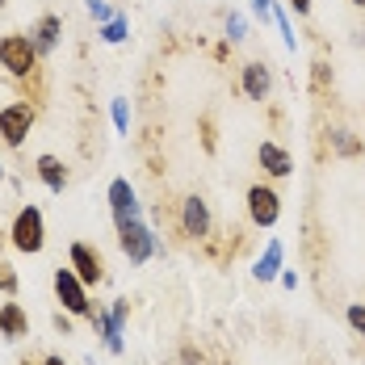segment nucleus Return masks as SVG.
I'll use <instances>...</instances> for the list:
<instances>
[{
    "instance_id": "obj_17",
    "label": "nucleus",
    "mask_w": 365,
    "mask_h": 365,
    "mask_svg": "<svg viewBox=\"0 0 365 365\" xmlns=\"http://www.w3.org/2000/svg\"><path fill=\"white\" fill-rule=\"evenodd\" d=\"M260 282H273V277H282V240H269V248H264V256L256 260L252 269Z\"/></svg>"
},
{
    "instance_id": "obj_27",
    "label": "nucleus",
    "mask_w": 365,
    "mask_h": 365,
    "mask_svg": "<svg viewBox=\"0 0 365 365\" xmlns=\"http://www.w3.org/2000/svg\"><path fill=\"white\" fill-rule=\"evenodd\" d=\"M252 9H256V17H273L269 9H273V0H252Z\"/></svg>"
},
{
    "instance_id": "obj_6",
    "label": "nucleus",
    "mask_w": 365,
    "mask_h": 365,
    "mask_svg": "<svg viewBox=\"0 0 365 365\" xmlns=\"http://www.w3.org/2000/svg\"><path fill=\"white\" fill-rule=\"evenodd\" d=\"M248 219H252V227H260V231H269L273 222L282 219V193H277L273 185H252V189H248Z\"/></svg>"
},
{
    "instance_id": "obj_16",
    "label": "nucleus",
    "mask_w": 365,
    "mask_h": 365,
    "mask_svg": "<svg viewBox=\"0 0 365 365\" xmlns=\"http://www.w3.org/2000/svg\"><path fill=\"white\" fill-rule=\"evenodd\" d=\"M328 143H331V151L340 155V160H357L365 151V143L353 135V130H344V126H336V130H328Z\"/></svg>"
},
{
    "instance_id": "obj_25",
    "label": "nucleus",
    "mask_w": 365,
    "mask_h": 365,
    "mask_svg": "<svg viewBox=\"0 0 365 365\" xmlns=\"http://www.w3.org/2000/svg\"><path fill=\"white\" fill-rule=\"evenodd\" d=\"M181 365H202V353H197L193 344H185L181 349Z\"/></svg>"
},
{
    "instance_id": "obj_2",
    "label": "nucleus",
    "mask_w": 365,
    "mask_h": 365,
    "mask_svg": "<svg viewBox=\"0 0 365 365\" xmlns=\"http://www.w3.org/2000/svg\"><path fill=\"white\" fill-rule=\"evenodd\" d=\"M9 244L26 256L42 252V244H46V219H42L38 206H21V210H17V219L9 227Z\"/></svg>"
},
{
    "instance_id": "obj_26",
    "label": "nucleus",
    "mask_w": 365,
    "mask_h": 365,
    "mask_svg": "<svg viewBox=\"0 0 365 365\" xmlns=\"http://www.w3.org/2000/svg\"><path fill=\"white\" fill-rule=\"evenodd\" d=\"M290 4V13H298V17H311V0H286Z\"/></svg>"
},
{
    "instance_id": "obj_1",
    "label": "nucleus",
    "mask_w": 365,
    "mask_h": 365,
    "mask_svg": "<svg viewBox=\"0 0 365 365\" xmlns=\"http://www.w3.org/2000/svg\"><path fill=\"white\" fill-rule=\"evenodd\" d=\"M113 227H118V244H122V252H126L130 264H147L151 256L160 252V240L143 222V215L139 219H122V222H113Z\"/></svg>"
},
{
    "instance_id": "obj_20",
    "label": "nucleus",
    "mask_w": 365,
    "mask_h": 365,
    "mask_svg": "<svg viewBox=\"0 0 365 365\" xmlns=\"http://www.w3.org/2000/svg\"><path fill=\"white\" fill-rule=\"evenodd\" d=\"M344 319H349V328H353V331H357V336L365 340V307H361V302H349Z\"/></svg>"
},
{
    "instance_id": "obj_14",
    "label": "nucleus",
    "mask_w": 365,
    "mask_h": 365,
    "mask_svg": "<svg viewBox=\"0 0 365 365\" xmlns=\"http://www.w3.org/2000/svg\"><path fill=\"white\" fill-rule=\"evenodd\" d=\"M0 336H4V340L30 336V315H26L21 302H4V307H0Z\"/></svg>"
},
{
    "instance_id": "obj_8",
    "label": "nucleus",
    "mask_w": 365,
    "mask_h": 365,
    "mask_svg": "<svg viewBox=\"0 0 365 365\" xmlns=\"http://www.w3.org/2000/svg\"><path fill=\"white\" fill-rule=\"evenodd\" d=\"M88 319H93V328H97V336L106 340V349H110V353H122V328H126V302L118 298V302H113V311H97V307H93V315H88Z\"/></svg>"
},
{
    "instance_id": "obj_28",
    "label": "nucleus",
    "mask_w": 365,
    "mask_h": 365,
    "mask_svg": "<svg viewBox=\"0 0 365 365\" xmlns=\"http://www.w3.org/2000/svg\"><path fill=\"white\" fill-rule=\"evenodd\" d=\"M55 328H59V331H63V336H68V331H72V319H68V315L59 311V315H55Z\"/></svg>"
},
{
    "instance_id": "obj_12",
    "label": "nucleus",
    "mask_w": 365,
    "mask_h": 365,
    "mask_svg": "<svg viewBox=\"0 0 365 365\" xmlns=\"http://www.w3.org/2000/svg\"><path fill=\"white\" fill-rule=\"evenodd\" d=\"M240 88H244V97L248 101H269V88H273V72H269V63H244V72H240Z\"/></svg>"
},
{
    "instance_id": "obj_4",
    "label": "nucleus",
    "mask_w": 365,
    "mask_h": 365,
    "mask_svg": "<svg viewBox=\"0 0 365 365\" xmlns=\"http://www.w3.org/2000/svg\"><path fill=\"white\" fill-rule=\"evenodd\" d=\"M51 282H55V298L63 302V311H68V315H93V302H88V286H84V282L76 277L72 264H68V269L59 264Z\"/></svg>"
},
{
    "instance_id": "obj_24",
    "label": "nucleus",
    "mask_w": 365,
    "mask_h": 365,
    "mask_svg": "<svg viewBox=\"0 0 365 365\" xmlns=\"http://www.w3.org/2000/svg\"><path fill=\"white\" fill-rule=\"evenodd\" d=\"M311 76H315V88H328V63H311Z\"/></svg>"
},
{
    "instance_id": "obj_29",
    "label": "nucleus",
    "mask_w": 365,
    "mask_h": 365,
    "mask_svg": "<svg viewBox=\"0 0 365 365\" xmlns=\"http://www.w3.org/2000/svg\"><path fill=\"white\" fill-rule=\"evenodd\" d=\"M282 286H286V290H298V277H294L290 269H282Z\"/></svg>"
},
{
    "instance_id": "obj_22",
    "label": "nucleus",
    "mask_w": 365,
    "mask_h": 365,
    "mask_svg": "<svg viewBox=\"0 0 365 365\" xmlns=\"http://www.w3.org/2000/svg\"><path fill=\"white\" fill-rule=\"evenodd\" d=\"M0 294H17V273H13V264L9 260H0Z\"/></svg>"
},
{
    "instance_id": "obj_31",
    "label": "nucleus",
    "mask_w": 365,
    "mask_h": 365,
    "mask_svg": "<svg viewBox=\"0 0 365 365\" xmlns=\"http://www.w3.org/2000/svg\"><path fill=\"white\" fill-rule=\"evenodd\" d=\"M353 4H357V9H365V0H353Z\"/></svg>"
},
{
    "instance_id": "obj_18",
    "label": "nucleus",
    "mask_w": 365,
    "mask_h": 365,
    "mask_svg": "<svg viewBox=\"0 0 365 365\" xmlns=\"http://www.w3.org/2000/svg\"><path fill=\"white\" fill-rule=\"evenodd\" d=\"M97 34H101V42H110V46L126 42V34H130V21H126V13H118L113 21H106V26H101Z\"/></svg>"
},
{
    "instance_id": "obj_5",
    "label": "nucleus",
    "mask_w": 365,
    "mask_h": 365,
    "mask_svg": "<svg viewBox=\"0 0 365 365\" xmlns=\"http://www.w3.org/2000/svg\"><path fill=\"white\" fill-rule=\"evenodd\" d=\"M34 122H38V110L30 101H9V106L0 110V139L9 147H21L26 135L34 130Z\"/></svg>"
},
{
    "instance_id": "obj_32",
    "label": "nucleus",
    "mask_w": 365,
    "mask_h": 365,
    "mask_svg": "<svg viewBox=\"0 0 365 365\" xmlns=\"http://www.w3.org/2000/svg\"><path fill=\"white\" fill-rule=\"evenodd\" d=\"M0 177H4V164H0Z\"/></svg>"
},
{
    "instance_id": "obj_11",
    "label": "nucleus",
    "mask_w": 365,
    "mask_h": 365,
    "mask_svg": "<svg viewBox=\"0 0 365 365\" xmlns=\"http://www.w3.org/2000/svg\"><path fill=\"white\" fill-rule=\"evenodd\" d=\"M256 160H260V168H264L273 181H286L294 173V155L282 143H273V139H264V143L256 147Z\"/></svg>"
},
{
    "instance_id": "obj_23",
    "label": "nucleus",
    "mask_w": 365,
    "mask_h": 365,
    "mask_svg": "<svg viewBox=\"0 0 365 365\" xmlns=\"http://www.w3.org/2000/svg\"><path fill=\"white\" fill-rule=\"evenodd\" d=\"M244 34H248V21H244L240 13H231V17H227V38H231V42H240Z\"/></svg>"
},
{
    "instance_id": "obj_33",
    "label": "nucleus",
    "mask_w": 365,
    "mask_h": 365,
    "mask_svg": "<svg viewBox=\"0 0 365 365\" xmlns=\"http://www.w3.org/2000/svg\"><path fill=\"white\" fill-rule=\"evenodd\" d=\"M4 4H9V0H0V9H4Z\"/></svg>"
},
{
    "instance_id": "obj_13",
    "label": "nucleus",
    "mask_w": 365,
    "mask_h": 365,
    "mask_svg": "<svg viewBox=\"0 0 365 365\" xmlns=\"http://www.w3.org/2000/svg\"><path fill=\"white\" fill-rule=\"evenodd\" d=\"M59 34H63V21H59L55 13H42L34 21V30H30V38H34V46H38V59H42V55H55Z\"/></svg>"
},
{
    "instance_id": "obj_9",
    "label": "nucleus",
    "mask_w": 365,
    "mask_h": 365,
    "mask_svg": "<svg viewBox=\"0 0 365 365\" xmlns=\"http://www.w3.org/2000/svg\"><path fill=\"white\" fill-rule=\"evenodd\" d=\"M110 210H113V222H122V219H139L143 210H139V193H135V185L126 181V177H113L110 181Z\"/></svg>"
},
{
    "instance_id": "obj_10",
    "label": "nucleus",
    "mask_w": 365,
    "mask_h": 365,
    "mask_svg": "<svg viewBox=\"0 0 365 365\" xmlns=\"http://www.w3.org/2000/svg\"><path fill=\"white\" fill-rule=\"evenodd\" d=\"M68 264L76 269V277H80L84 286H97V282L106 277L101 252H97V248H88V244H72V252H68Z\"/></svg>"
},
{
    "instance_id": "obj_3",
    "label": "nucleus",
    "mask_w": 365,
    "mask_h": 365,
    "mask_svg": "<svg viewBox=\"0 0 365 365\" xmlns=\"http://www.w3.org/2000/svg\"><path fill=\"white\" fill-rule=\"evenodd\" d=\"M0 68L9 76H17V80H26V76L38 68V46L30 34H4L0 38Z\"/></svg>"
},
{
    "instance_id": "obj_15",
    "label": "nucleus",
    "mask_w": 365,
    "mask_h": 365,
    "mask_svg": "<svg viewBox=\"0 0 365 365\" xmlns=\"http://www.w3.org/2000/svg\"><path fill=\"white\" fill-rule=\"evenodd\" d=\"M34 168H38V181L46 185L51 193H63V189H68V168H63L59 155H38Z\"/></svg>"
},
{
    "instance_id": "obj_7",
    "label": "nucleus",
    "mask_w": 365,
    "mask_h": 365,
    "mask_svg": "<svg viewBox=\"0 0 365 365\" xmlns=\"http://www.w3.org/2000/svg\"><path fill=\"white\" fill-rule=\"evenodd\" d=\"M181 231L189 235V240H210L215 215H210V202H206V197L189 193V197L181 202Z\"/></svg>"
},
{
    "instance_id": "obj_19",
    "label": "nucleus",
    "mask_w": 365,
    "mask_h": 365,
    "mask_svg": "<svg viewBox=\"0 0 365 365\" xmlns=\"http://www.w3.org/2000/svg\"><path fill=\"white\" fill-rule=\"evenodd\" d=\"M110 118H113L118 135H130V106H126V97H113L110 101Z\"/></svg>"
},
{
    "instance_id": "obj_21",
    "label": "nucleus",
    "mask_w": 365,
    "mask_h": 365,
    "mask_svg": "<svg viewBox=\"0 0 365 365\" xmlns=\"http://www.w3.org/2000/svg\"><path fill=\"white\" fill-rule=\"evenodd\" d=\"M88 13H93V21H97V26H106V21L118 17V9H110L106 0H88Z\"/></svg>"
},
{
    "instance_id": "obj_30",
    "label": "nucleus",
    "mask_w": 365,
    "mask_h": 365,
    "mask_svg": "<svg viewBox=\"0 0 365 365\" xmlns=\"http://www.w3.org/2000/svg\"><path fill=\"white\" fill-rule=\"evenodd\" d=\"M42 365H68V361H63V357H46Z\"/></svg>"
}]
</instances>
